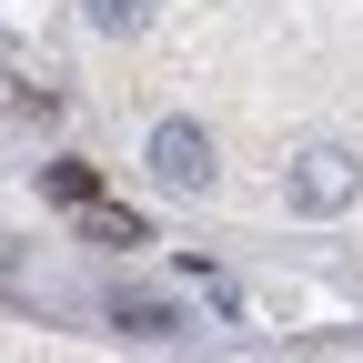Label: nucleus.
<instances>
[{"label": "nucleus", "instance_id": "obj_1", "mask_svg": "<svg viewBox=\"0 0 363 363\" xmlns=\"http://www.w3.org/2000/svg\"><path fill=\"white\" fill-rule=\"evenodd\" d=\"M283 192H293V212H343V202L363 192V152H343V142H303L293 172H283Z\"/></svg>", "mask_w": 363, "mask_h": 363}, {"label": "nucleus", "instance_id": "obj_2", "mask_svg": "<svg viewBox=\"0 0 363 363\" xmlns=\"http://www.w3.org/2000/svg\"><path fill=\"white\" fill-rule=\"evenodd\" d=\"M152 182L202 192V182H212V131H202V121H162V131H152Z\"/></svg>", "mask_w": 363, "mask_h": 363}, {"label": "nucleus", "instance_id": "obj_3", "mask_svg": "<svg viewBox=\"0 0 363 363\" xmlns=\"http://www.w3.org/2000/svg\"><path fill=\"white\" fill-rule=\"evenodd\" d=\"M0 121H51V81H30L11 40H0Z\"/></svg>", "mask_w": 363, "mask_h": 363}, {"label": "nucleus", "instance_id": "obj_4", "mask_svg": "<svg viewBox=\"0 0 363 363\" xmlns=\"http://www.w3.org/2000/svg\"><path fill=\"white\" fill-rule=\"evenodd\" d=\"M81 233H91V242H111V252H131V242H152V233H142V212H121V202H101V212H81Z\"/></svg>", "mask_w": 363, "mask_h": 363}, {"label": "nucleus", "instance_id": "obj_5", "mask_svg": "<svg viewBox=\"0 0 363 363\" xmlns=\"http://www.w3.org/2000/svg\"><path fill=\"white\" fill-rule=\"evenodd\" d=\"M111 313H121V323H131V333H172V323H182V313H172L162 293H121Z\"/></svg>", "mask_w": 363, "mask_h": 363}, {"label": "nucleus", "instance_id": "obj_6", "mask_svg": "<svg viewBox=\"0 0 363 363\" xmlns=\"http://www.w3.org/2000/svg\"><path fill=\"white\" fill-rule=\"evenodd\" d=\"M51 192L71 212H101V182H91V162H51Z\"/></svg>", "mask_w": 363, "mask_h": 363}, {"label": "nucleus", "instance_id": "obj_7", "mask_svg": "<svg viewBox=\"0 0 363 363\" xmlns=\"http://www.w3.org/2000/svg\"><path fill=\"white\" fill-rule=\"evenodd\" d=\"M81 11H91V30H142L152 0H81Z\"/></svg>", "mask_w": 363, "mask_h": 363}, {"label": "nucleus", "instance_id": "obj_8", "mask_svg": "<svg viewBox=\"0 0 363 363\" xmlns=\"http://www.w3.org/2000/svg\"><path fill=\"white\" fill-rule=\"evenodd\" d=\"M11 262H21V242H11V233H0V272H11Z\"/></svg>", "mask_w": 363, "mask_h": 363}]
</instances>
